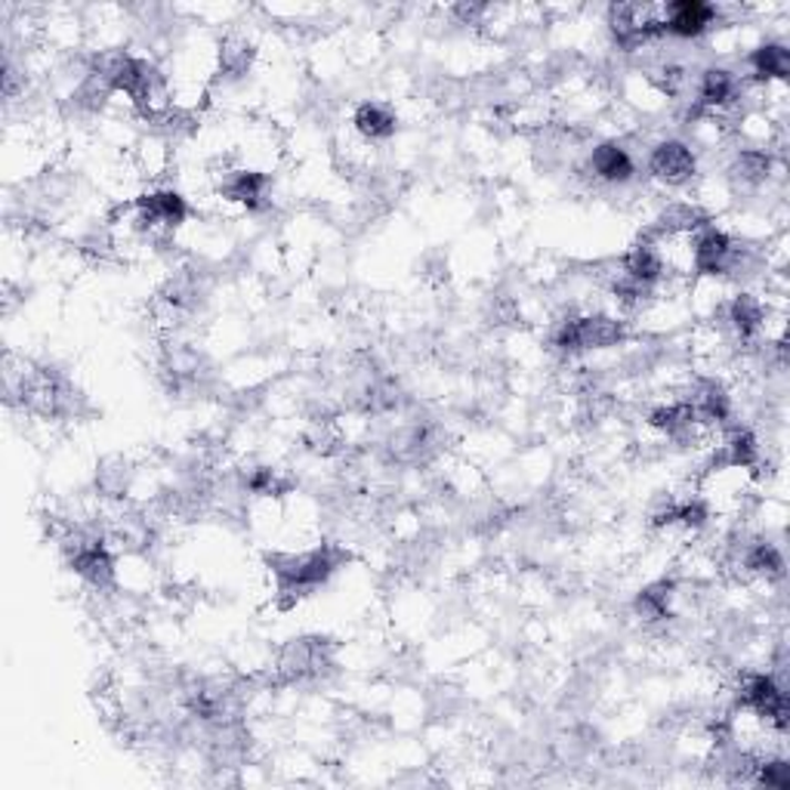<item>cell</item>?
<instances>
[{
    "instance_id": "6da1fadb",
    "label": "cell",
    "mask_w": 790,
    "mask_h": 790,
    "mask_svg": "<svg viewBox=\"0 0 790 790\" xmlns=\"http://www.w3.org/2000/svg\"><path fill=\"white\" fill-rule=\"evenodd\" d=\"M349 560H352L349 550L334 541H325V544L302 550V553H266L269 575L278 584L275 587L278 605L290 608L306 596H312V589L325 587Z\"/></svg>"
},
{
    "instance_id": "7a4b0ae2",
    "label": "cell",
    "mask_w": 790,
    "mask_h": 790,
    "mask_svg": "<svg viewBox=\"0 0 790 790\" xmlns=\"http://www.w3.org/2000/svg\"><path fill=\"white\" fill-rule=\"evenodd\" d=\"M627 321L608 312H589V316H568L562 318L553 331V349L575 359L584 352H596V349H612L627 340Z\"/></svg>"
},
{
    "instance_id": "3957f363",
    "label": "cell",
    "mask_w": 790,
    "mask_h": 790,
    "mask_svg": "<svg viewBox=\"0 0 790 790\" xmlns=\"http://www.w3.org/2000/svg\"><path fill=\"white\" fill-rule=\"evenodd\" d=\"M334 655H337V643L328 636H297L278 652L275 674L281 683H302L334 667Z\"/></svg>"
},
{
    "instance_id": "277c9868",
    "label": "cell",
    "mask_w": 790,
    "mask_h": 790,
    "mask_svg": "<svg viewBox=\"0 0 790 790\" xmlns=\"http://www.w3.org/2000/svg\"><path fill=\"white\" fill-rule=\"evenodd\" d=\"M738 707L750 710L753 717L769 722L776 732H788L790 705L784 683H778L772 674H748L738 686Z\"/></svg>"
},
{
    "instance_id": "5b68a950",
    "label": "cell",
    "mask_w": 790,
    "mask_h": 790,
    "mask_svg": "<svg viewBox=\"0 0 790 790\" xmlns=\"http://www.w3.org/2000/svg\"><path fill=\"white\" fill-rule=\"evenodd\" d=\"M136 211V229L148 235H173L188 219V202L173 188H152L133 202Z\"/></svg>"
},
{
    "instance_id": "8992f818",
    "label": "cell",
    "mask_w": 790,
    "mask_h": 790,
    "mask_svg": "<svg viewBox=\"0 0 790 790\" xmlns=\"http://www.w3.org/2000/svg\"><path fill=\"white\" fill-rule=\"evenodd\" d=\"M648 173L661 186H689L691 179L698 176V155L683 140H661L648 155Z\"/></svg>"
},
{
    "instance_id": "52a82bcc",
    "label": "cell",
    "mask_w": 790,
    "mask_h": 790,
    "mask_svg": "<svg viewBox=\"0 0 790 790\" xmlns=\"http://www.w3.org/2000/svg\"><path fill=\"white\" fill-rule=\"evenodd\" d=\"M69 565H72V572L84 581L86 587L100 589V593L115 589V581H117L115 556H112V550H109V544H105V537L86 541L78 553L69 556Z\"/></svg>"
},
{
    "instance_id": "ba28073f",
    "label": "cell",
    "mask_w": 790,
    "mask_h": 790,
    "mask_svg": "<svg viewBox=\"0 0 790 790\" xmlns=\"http://www.w3.org/2000/svg\"><path fill=\"white\" fill-rule=\"evenodd\" d=\"M695 408V417L701 427H722L732 417V396L717 377H698L691 380L689 392L683 396Z\"/></svg>"
},
{
    "instance_id": "9c48e42d",
    "label": "cell",
    "mask_w": 790,
    "mask_h": 790,
    "mask_svg": "<svg viewBox=\"0 0 790 790\" xmlns=\"http://www.w3.org/2000/svg\"><path fill=\"white\" fill-rule=\"evenodd\" d=\"M710 226V214L701 204L695 202H670L661 207V214L655 219V226L643 235V242H655L661 245L664 238H676V235H695L698 229Z\"/></svg>"
},
{
    "instance_id": "30bf717a",
    "label": "cell",
    "mask_w": 790,
    "mask_h": 790,
    "mask_svg": "<svg viewBox=\"0 0 790 790\" xmlns=\"http://www.w3.org/2000/svg\"><path fill=\"white\" fill-rule=\"evenodd\" d=\"M273 176L263 171H229L219 179V195L232 204H242L250 214L269 207Z\"/></svg>"
},
{
    "instance_id": "8fae6325",
    "label": "cell",
    "mask_w": 790,
    "mask_h": 790,
    "mask_svg": "<svg viewBox=\"0 0 790 790\" xmlns=\"http://www.w3.org/2000/svg\"><path fill=\"white\" fill-rule=\"evenodd\" d=\"M587 171L593 173V179H599L605 186H627L636 176V161L618 140H603V143L593 145Z\"/></svg>"
},
{
    "instance_id": "7c38bea8",
    "label": "cell",
    "mask_w": 790,
    "mask_h": 790,
    "mask_svg": "<svg viewBox=\"0 0 790 790\" xmlns=\"http://www.w3.org/2000/svg\"><path fill=\"white\" fill-rule=\"evenodd\" d=\"M648 427L655 432H661V435H667L676 445H689V442H695V435L701 432V423H698V417H695V408H691L686 399H676V402L652 408V411H648Z\"/></svg>"
},
{
    "instance_id": "4fadbf2b",
    "label": "cell",
    "mask_w": 790,
    "mask_h": 790,
    "mask_svg": "<svg viewBox=\"0 0 790 790\" xmlns=\"http://www.w3.org/2000/svg\"><path fill=\"white\" fill-rule=\"evenodd\" d=\"M719 10L714 3H701V0H676L664 7V31L674 38H701Z\"/></svg>"
},
{
    "instance_id": "5bb4252c",
    "label": "cell",
    "mask_w": 790,
    "mask_h": 790,
    "mask_svg": "<svg viewBox=\"0 0 790 790\" xmlns=\"http://www.w3.org/2000/svg\"><path fill=\"white\" fill-rule=\"evenodd\" d=\"M729 250H732L729 232L717 229L714 223L705 226V229H698L695 232V238H691V266H695V273L705 275V278L722 275V266H726V259H729Z\"/></svg>"
},
{
    "instance_id": "9a60e30c",
    "label": "cell",
    "mask_w": 790,
    "mask_h": 790,
    "mask_svg": "<svg viewBox=\"0 0 790 790\" xmlns=\"http://www.w3.org/2000/svg\"><path fill=\"white\" fill-rule=\"evenodd\" d=\"M620 273L627 275V278H636V281H643V285H658L664 275H667V263H664V254H661V245H655V242H636V245L624 254V259H620Z\"/></svg>"
},
{
    "instance_id": "2e32d148",
    "label": "cell",
    "mask_w": 790,
    "mask_h": 790,
    "mask_svg": "<svg viewBox=\"0 0 790 790\" xmlns=\"http://www.w3.org/2000/svg\"><path fill=\"white\" fill-rule=\"evenodd\" d=\"M726 321H729V328H732L741 343H750L762 331V325H766V306H762L757 294L741 290L726 306Z\"/></svg>"
},
{
    "instance_id": "e0dca14e",
    "label": "cell",
    "mask_w": 790,
    "mask_h": 790,
    "mask_svg": "<svg viewBox=\"0 0 790 790\" xmlns=\"http://www.w3.org/2000/svg\"><path fill=\"white\" fill-rule=\"evenodd\" d=\"M352 127L359 133L361 140L368 143H383V140H392L396 130H399V117L396 112L383 105V102H361L359 109L352 112Z\"/></svg>"
},
{
    "instance_id": "ac0fdd59",
    "label": "cell",
    "mask_w": 790,
    "mask_h": 790,
    "mask_svg": "<svg viewBox=\"0 0 790 790\" xmlns=\"http://www.w3.org/2000/svg\"><path fill=\"white\" fill-rule=\"evenodd\" d=\"M738 100V81L729 69H707L698 81V100L695 105L701 112H719V109H729Z\"/></svg>"
},
{
    "instance_id": "d6986e66",
    "label": "cell",
    "mask_w": 790,
    "mask_h": 790,
    "mask_svg": "<svg viewBox=\"0 0 790 790\" xmlns=\"http://www.w3.org/2000/svg\"><path fill=\"white\" fill-rule=\"evenodd\" d=\"M772 167L776 161L769 152L762 148H745L738 152L729 164V179H732L738 188H760L769 176H772Z\"/></svg>"
},
{
    "instance_id": "ffe728a7",
    "label": "cell",
    "mask_w": 790,
    "mask_h": 790,
    "mask_svg": "<svg viewBox=\"0 0 790 790\" xmlns=\"http://www.w3.org/2000/svg\"><path fill=\"white\" fill-rule=\"evenodd\" d=\"M133 485V463L121 454H109L96 463V491L105 501H124Z\"/></svg>"
},
{
    "instance_id": "44dd1931",
    "label": "cell",
    "mask_w": 790,
    "mask_h": 790,
    "mask_svg": "<svg viewBox=\"0 0 790 790\" xmlns=\"http://www.w3.org/2000/svg\"><path fill=\"white\" fill-rule=\"evenodd\" d=\"M216 59H219V74H223L226 81H238V78H245V74L250 72V65H254V59H257V47L247 41L245 34H226V38L219 41Z\"/></svg>"
},
{
    "instance_id": "7402d4cb",
    "label": "cell",
    "mask_w": 790,
    "mask_h": 790,
    "mask_svg": "<svg viewBox=\"0 0 790 790\" xmlns=\"http://www.w3.org/2000/svg\"><path fill=\"white\" fill-rule=\"evenodd\" d=\"M750 69H753V81H788L790 78V53L784 43H762L750 53Z\"/></svg>"
},
{
    "instance_id": "603a6c76",
    "label": "cell",
    "mask_w": 790,
    "mask_h": 790,
    "mask_svg": "<svg viewBox=\"0 0 790 790\" xmlns=\"http://www.w3.org/2000/svg\"><path fill=\"white\" fill-rule=\"evenodd\" d=\"M741 568H745L748 575L778 581V577H784V556H781V550H778L776 544H769V541H750V544L745 546V553H741Z\"/></svg>"
},
{
    "instance_id": "cb8c5ba5",
    "label": "cell",
    "mask_w": 790,
    "mask_h": 790,
    "mask_svg": "<svg viewBox=\"0 0 790 790\" xmlns=\"http://www.w3.org/2000/svg\"><path fill=\"white\" fill-rule=\"evenodd\" d=\"M674 599H676L674 581H655V584H648V587L639 589V596H636L633 608H636L639 618L648 620V624H655V620L670 618V605H674Z\"/></svg>"
},
{
    "instance_id": "d4e9b609",
    "label": "cell",
    "mask_w": 790,
    "mask_h": 790,
    "mask_svg": "<svg viewBox=\"0 0 790 790\" xmlns=\"http://www.w3.org/2000/svg\"><path fill=\"white\" fill-rule=\"evenodd\" d=\"M242 482L257 497H281V494H288L294 489V482H290L288 475L281 473V470H275V466H254L250 473L242 475Z\"/></svg>"
},
{
    "instance_id": "484cf974",
    "label": "cell",
    "mask_w": 790,
    "mask_h": 790,
    "mask_svg": "<svg viewBox=\"0 0 790 790\" xmlns=\"http://www.w3.org/2000/svg\"><path fill=\"white\" fill-rule=\"evenodd\" d=\"M674 519V525H683L689 532H701L710 522V506H707L705 497H686V501H676Z\"/></svg>"
},
{
    "instance_id": "4316f807",
    "label": "cell",
    "mask_w": 790,
    "mask_h": 790,
    "mask_svg": "<svg viewBox=\"0 0 790 790\" xmlns=\"http://www.w3.org/2000/svg\"><path fill=\"white\" fill-rule=\"evenodd\" d=\"M753 781H757V784H766V788L790 790V762L781 760V757H766V760L760 757Z\"/></svg>"
},
{
    "instance_id": "83f0119b",
    "label": "cell",
    "mask_w": 790,
    "mask_h": 790,
    "mask_svg": "<svg viewBox=\"0 0 790 790\" xmlns=\"http://www.w3.org/2000/svg\"><path fill=\"white\" fill-rule=\"evenodd\" d=\"M302 442H306V448L312 454H321V458H331V454H337L343 448L340 445V435L331 430V423H312L309 432L302 435Z\"/></svg>"
},
{
    "instance_id": "f1b7e54d",
    "label": "cell",
    "mask_w": 790,
    "mask_h": 790,
    "mask_svg": "<svg viewBox=\"0 0 790 790\" xmlns=\"http://www.w3.org/2000/svg\"><path fill=\"white\" fill-rule=\"evenodd\" d=\"M451 13L458 16L463 25H482V19L491 13V7H485V3H458Z\"/></svg>"
}]
</instances>
